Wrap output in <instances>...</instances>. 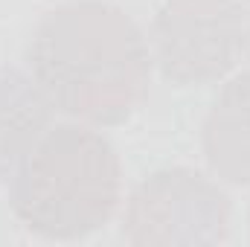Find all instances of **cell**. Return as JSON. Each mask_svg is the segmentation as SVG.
Listing matches in <instances>:
<instances>
[{
    "label": "cell",
    "instance_id": "8992f818",
    "mask_svg": "<svg viewBox=\"0 0 250 247\" xmlns=\"http://www.w3.org/2000/svg\"><path fill=\"white\" fill-rule=\"evenodd\" d=\"M53 111L35 79L0 64V184L15 175L18 163L47 134Z\"/></svg>",
    "mask_w": 250,
    "mask_h": 247
},
{
    "label": "cell",
    "instance_id": "52a82bcc",
    "mask_svg": "<svg viewBox=\"0 0 250 247\" xmlns=\"http://www.w3.org/2000/svg\"><path fill=\"white\" fill-rule=\"evenodd\" d=\"M242 29H245V35H242V53L250 59V0H242Z\"/></svg>",
    "mask_w": 250,
    "mask_h": 247
},
{
    "label": "cell",
    "instance_id": "5b68a950",
    "mask_svg": "<svg viewBox=\"0 0 250 247\" xmlns=\"http://www.w3.org/2000/svg\"><path fill=\"white\" fill-rule=\"evenodd\" d=\"M201 148L215 178L250 186V70L215 93L201 125Z\"/></svg>",
    "mask_w": 250,
    "mask_h": 247
},
{
    "label": "cell",
    "instance_id": "3957f363",
    "mask_svg": "<svg viewBox=\"0 0 250 247\" xmlns=\"http://www.w3.org/2000/svg\"><path fill=\"white\" fill-rule=\"evenodd\" d=\"M230 236V198L207 175L172 166L148 175L125 204L128 245H221Z\"/></svg>",
    "mask_w": 250,
    "mask_h": 247
},
{
    "label": "cell",
    "instance_id": "277c9868",
    "mask_svg": "<svg viewBox=\"0 0 250 247\" xmlns=\"http://www.w3.org/2000/svg\"><path fill=\"white\" fill-rule=\"evenodd\" d=\"M239 0H166L151 21L154 62L181 87L224 79L242 56Z\"/></svg>",
    "mask_w": 250,
    "mask_h": 247
},
{
    "label": "cell",
    "instance_id": "7a4b0ae2",
    "mask_svg": "<svg viewBox=\"0 0 250 247\" xmlns=\"http://www.w3.org/2000/svg\"><path fill=\"white\" fill-rule=\"evenodd\" d=\"M123 166L108 137L64 123L47 128L9 178V206L35 236L73 242L102 230L120 204Z\"/></svg>",
    "mask_w": 250,
    "mask_h": 247
},
{
    "label": "cell",
    "instance_id": "6da1fadb",
    "mask_svg": "<svg viewBox=\"0 0 250 247\" xmlns=\"http://www.w3.org/2000/svg\"><path fill=\"white\" fill-rule=\"evenodd\" d=\"M26 64L50 105L90 125H120L148 96L151 53L134 18L105 0L50 9L26 47Z\"/></svg>",
    "mask_w": 250,
    "mask_h": 247
}]
</instances>
